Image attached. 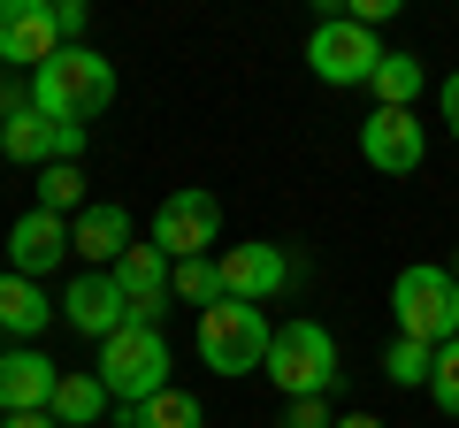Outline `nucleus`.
<instances>
[{
  "instance_id": "obj_1",
  "label": "nucleus",
  "mask_w": 459,
  "mask_h": 428,
  "mask_svg": "<svg viewBox=\"0 0 459 428\" xmlns=\"http://www.w3.org/2000/svg\"><path fill=\"white\" fill-rule=\"evenodd\" d=\"M31 107L84 131L92 116H108V107H115V62H108V54H92V47H62L31 77Z\"/></svg>"
},
{
  "instance_id": "obj_2",
  "label": "nucleus",
  "mask_w": 459,
  "mask_h": 428,
  "mask_svg": "<svg viewBox=\"0 0 459 428\" xmlns=\"http://www.w3.org/2000/svg\"><path fill=\"white\" fill-rule=\"evenodd\" d=\"M391 313H398V337H413V345H429V352L452 345V337H459V276H452V268H437V261L398 268Z\"/></svg>"
},
{
  "instance_id": "obj_3",
  "label": "nucleus",
  "mask_w": 459,
  "mask_h": 428,
  "mask_svg": "<svg viewBox=\"0 0 459 428\" xmlns=\"http://www.w3.org/2000/svg\"><path fill=\"white\" fill-rule=\"evenodd\" d=\"M268 382H276L283 398H329L337 390V337L314 321V313H299V321H276V345H268Z\"/></svg>"
},
{
  "instance_id": "obj_4",
  "label": "nucleus",
  "mask_w": 459,
  "mask_h": 428,
  "mask_svg": "<svg viewBox=\"0 0 459 428\" xmlns=\"http://www.w3.org/2000/svg\"><path fill=\"white\" fill-rule=\"evenodd\" d=\"M268 345H276V321L261 306H246V298H222V306L199 313V360L214 375H261Z\"/></svg>"
},
{
  "instance_id": "obj_5",
  "label": "nucleus",
  "mask_w": 459,
  "mask_h": 428,
  "mask_svg": "<svg viewBox=\"0 0 459 428\" xmlns=\"http://www.w3.org/2000/svg\"><path fill=\"white\" fill-rule=\"evenodd\" d=\"M100 382H108L115 406H146V398L169 390V337L146 330V321H131V330H115L108 345H100Z\"/></svg>"
},
{
  "instance_id": "obj_6",
  "label": "nucleus",
  "mask_w": 459,
  "mask_h": 428,
  "mask_svg": "<svg viewBox=\"0 0 459 428\" xmlns=\"http://www.w3.org/2000/svg\"><path fill=\"white\" fill-rule=\"evenodd\" d=\"M214 237H222V199L199 192V184H184V192H169L161 207H153L146 245H161L169 261H207Z\"/></svg>"
},
{
  "instance_id": "obj_7",
  "label": "nucleus",
  "mask_w": 459,
  "mask_h": 428,
  "mask_svg": "<svg viewBox=\"0 0 459 428\" xmlns=\"http://www.w3.org/2000/svg\"><path fill=\"white\" fill-rule=\"evenodd\" d=\"M307 69L322 84H368L383 69V39L368 23H352V16H322L314 39H307Z\"/></svg>"
},
{
  "instance_id": "obj_8",
  "label": "nucleus",
  "mask_w": 459,
  "mask_h": 428,
  "mask_svg": "<svg viewBox=\"0 0 459 428\" xmlns=\"http://www.w3.org/2000/svg\"><path fill=\"white\" fill-rule=\"evenodd\" d=\"M62 54V23H54V0H0V69H39Z\"/></svg>"
},
{
  "instance_id": "obj_9",
  "label": "nucleus",
  "mask_w": 459,
  "mask_h": 428,
  "mask_svg": "<svg viewBox=\"0 0 459 428\" xmlns=\"http://www.w3.org/2000/svg\"><path fill=\"white\" fill-rule=\"evenodd\" d=\"M360 161L383 168V176H413V168L429 161V131L413 107H376V116L360 123Z\"/></svg>"
},
{
  "instance_id": "obj_10",
  "label": "nucleus",
  "mask_w": 459,
  "mask_h": 428,
  "mask_svg": "<svg viewBox=\"0 0 459 428\" xmlns=\"http://www.w3.org/2000/svg\"><path fill=\"white\" fill-rule=\"evenodd\" d=\"M0 153L16 168H54V161H84V131L77 123H54L39 116V107H23V116L0 123Z\"/></svg>"
},
{
  "instance_id": "obj_11",
  "label": "nucleus",
  "mask_w": 459,
  "mask_h": 428,
  "mask_svg": "<svg viewBox=\"0 0 459 428\" xmlns=\"http://www.w3.org/2000/svg\"><path fill=\"white\" fill-rule=\"evenodd\" d=\"M62 321H69L77 337H92V345H108L115 330H131V298L115 291L108 268H84V276L62 291Z\"/></svg>"
},
{
  "instance_id": "obj_12",
  "label": "nucleus",
  "mask_w": 459,
  "mask_h": 428,
  "mask_svg": "<svg viewBox=\"0 0 459 428\" xmlns=\"http://www.w3.org/2000/svg\"><path fill=\"white\" fill-rule=\"evenodd\" d=\"M108 276H115V291L131 298V321H146V330H161L169 298H177V291H169V276H177V261H169L161 245H131L123 261L108 268Z\"/></svg>"
},
{
  "instance_id": "obj_13",
  "label": "nucleus",
  "mask_w": 459,
  "mask_h": 428,
  "mask_svg": "<svg viewBox=\"0 0 459 428\" xmlns=\"http://www.w3.org/2000/svg\"><path fill=\"white\" fill-rule=\"evenodd\" d=\"M0 253H8V276H47V268H62L69 261V222L62 214H47V207H31V214H16V230L0 237Z\"/></svg>"
},
{
  "instance_id": "obj_14",
  "label": "nucleus",
  "mask_w": 459,
  "mask_h": 428,
  "mask_svg": "<svg viewBox=\"0 0 459 428\" xmlns=\"http://www.w3.org/2000/svg\"><path fill=\"white\" fill-rule=\"evenodd\" d=\"M214 268H222V291L230 298H246V306H268V298L291 283V261H283V245H230V253H214Z\"/></svg>"
},
{
  "instance_id": "obj_15",
  "label": "nucleus",
  "mask_w": 459,
  "mask_h": 428,
  "mask_svg": "<svg viewBox=\"0 0 459 428\" xmlns=\"http://www.w3.org/2000/svg\"><path fill=\"white\" fill-rule=\"evenodd\" d=\"M54 382H62V367H54L39 345L0 352V413H47L54 406Z\"/></svg>"
},
{
  "instance_id": "obj_16",
  "label": "nucleus",
  "mask_w": 459,
  "mask_h": 428,
  "mask_svg": "<svg viewBox=\"0 0 459 428\" xmlns=\"http://www.w3.org/2000/svg\"><path fill=\"white\" fill-rule=\"evenodd\" d=\"M131 245H138V237H131V214L115 207V199H92V207L69 222V253H77V261H92V268H115Z\"/></svg>"
},
{
  "instance_id": "obj_17",
  "label": "nucleus",
  "mask_w": 459,
  "mask_h": 428,
  "mask_svg": "<svg viewBox=\"0 0 459 428\" xmlns=\"http://www.w3.org/2000/svg\"><path fill=\"white\" fill-rule=\"evenodd\" d=\"M54 313H62V306H54V298L39 291L31 276H0V330L16 337V345H31V337L47 330Z\"/></svg>"
},
{
  "instance_id": "obj_18",
  "label": "nucleus",
  "mask_w": 459,
  "mask_h": 428,
  "mask_svg": "<svg viewBox=\"0 0 459 428\" xmlns=\"http://www.w3.org/2000/svg\"><path fill=\"white\" fill-rule=\"evenodd\" d=\"M108 406H115V398H108V382H100V375H62L47 413H54V428H92Z\"/></svg>"
},
{
  "instance_id": "obj_19",
  "label": "nucleus",
  "mask_w": 459,
  "mask_h": 428,
  "mask_svg": "<svg viewBox=\"0 0 459 428\" xmlns=\"http://www.w3.org/2000/svg\"><path fill=\"white\" fill-rule=\"evenodd\" d=\"M368 92H376V107H413V99L429 92L421 54H383V69L368 77Z\"/></svg>"
},
{
  "instance_id": "obj_20",
  "label": "nucleus",
  "mask_w": 459,
  "mask_h": 428,
  "mask_svg": "<svg viewBox=\"0 0 459 428\" xmlns=\"http://www.w3.org/2000/svg\"><path fill=\"white\" fill-rule=\"evenodd\" d=\"M123 428H207V413H199L192 390H177V382H169V390L146 398V406H123Z\"/></svg>"
},
{
  "instance_id": "obj_21",
  "label": "nucleus",
  "mask_w": 459,
  "mask_h": 428,
  "mask_svg": "<svg viewBox=\"0 0 459 428\" xmlns=\"http://www.w3.org/2000/svg\"><path fill=\"white\" fill-rule=\"evenodd\" d=\"M39 207H47V214H62V222H77V214H84V176H77V161L39 168Z\"/></svg>"
},
{
  "instance_id": "obj_22",
  "label": "nucleus",
  "mask_w": 459,
  "mask_h": 428,
  "mask_svg": "<svg viewBox=\"0 0 459 428\" xmlns=\"http://www.w3.org/2000/svg\"><path fill=\"white\" fill-rule=\"evenodd\" d=\"M169 291H177V298H192V306L199 313H207V306H222V268H214V253H207V261H177V276H169Z\"/></svg>"
},
{
  "instance_id": "obj_23",
  "label": "nucleus",
  "mask_w": 459,
  "mask_h": 428,
  "mask_svg": "<svg viewBox=\"0 0 459 428\" xmlns=\"http://www.w3.org/2000/svg\"><path fill=\"white\" fill-rule=\"evenodd\" d=\"M429 367H437V352L413 345V337H398V345L383 352V375H391L398 390H429Z\"/></svg>"
},
{
  "instance_id": "obj_24",
  "label": "nucleus",
  "mask_w": 459,
  "mask_h": 428,
  "mask_svg": "<svg viewBox=\"0 0 459 428\" xmlns=\"http://www.w3.org/2000/svg\"><path fill=\"white\" fill-rule=\"evenodd\" d=\"M429 398H437L444 413H459V337H452V345H437V367H429Z\"/></svg>"
},
{
  "instance_id": "obj_25",
  "label": "nucleus",
  "mask_w": 459,
  "mask_h": 428,
  "mask_svg": "<svg viewBox=\"0 0 459 428\" xmlns=\"http://www.w3.org/2000/svg\"><path fill=\"white\" fill-rule=\"evenodd\" d=\"M283 428H337V413H329V398H291L283 406Z\"/></svg>"
},
{
  "instance_id": "obj_26",
  "label": "nucleus",
  "mask_w": 459,
  "mask_h": 428,
  "mask_svg": "<svg viewBox=\"0 0 459 428\" xmlns=\"http://www.w3.org/2000/svg\"><path fill=\"white\" fill-rule=\"evenodd\" d=\"M54 23H62V47H84V23H92V8H84V0H54Z\"/></svg>"
},
{
  "instance_id": "obj_27",
  "label": "nucleus",
  "mask_w": 459,
  "mask_h": 428,
  "mask_svg": "<svg viewBox=\"0 0 459 428\" xmlns=\"http://www.w3.org/2000/svg\"><path fill=\"white\" fill-rule=\"evenodd\" d=\"M23 107H31V77L0 69V123H8V116H23Z\"/></svg>"
},
{
  "instance_id": "obj_28",
  "label": "nucleus",
  "mask_w": 459,
  "mask_h": 428,
  "mask_svg": "<svg viewBox=\"0 0 459 428\" xmlns=\"http://www.w3.org/2000/svg\"><path fill=\"white\" fill-rule=\"evenodd\" d=\"M344 16H352V23H368V31H376V23H391V16H398V0H352Z\"/></svg>"
},
{
  "instance_id": "obj_29",
  "label": "nucleus",
  "mask_w": 459,
  "mask_h": 428,
  "mask_svg": "<svg viewBox=\"0 0 459 428\" xmlns=\"http://www.w3.org/2000/svg\"><path fill=\"white\" fill-rule=\"evenodd\" d=\"M444 131L459 138V69H452V77H444Z\"/></svg>"
},
{
  "instance_id": "obj_30",
  "label": "nucleus",
  "mask_w": 459,
  "mask_h": 428,
  "mask_svg": "<svg viewBox=\"0 0 459 428\" xmlns=\"http://www.w3.org/2000/svg\"><path fill=\"white\" fill-rule=\"evenodd\" d=\"M0 428H54V413H8Z\"/></svg>"
},
{
  "instance_id": "obj_31",
  "label": "nucleus",
  "mask_w": 459,
  "mask_h": 428,
  "mask_svg": "<svg viewBox=\"0 0 459 428\" xmlns=\"http://www.w3.org/2000/svg\"><path fill=\"white\" fill-rule=\"evenodd\" d=\"M337 428H383V421H376V413H344Z\"/></svg>"
},
{
  "instance_id": "obj_32",
  "label": "nucleus",
  "mask_w": 459,
  "mask_h": 428,
  "mask_svg": "<svg viewBox=\"0 0 459 428\" xmlns=\"http://www.w3.org/2000/svg\"><path fill=\"white\" fill-rule=\"evenodd\" d=\"M452 276H459V253H452Z\"/></svg>"
},
{
  "instance_id": "obj_33",
  "label": "nucleus",
  "mask_w": 459,
  "mask_h": 428,
  "mask_svg": "<svg viewBox=\"0 0 459 428\" xmlns=\"http://www.w3.org/2000/svg\"><path fill=\"white\" fill-rule=\"evenodd\" d=\"M0 261H8V253H0ZM0 276H8V268H0Z\"/></svg>"
}]
</instances>
